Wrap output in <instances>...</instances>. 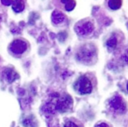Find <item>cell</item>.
I'll list each match as a JSON object with an SVG mask.
<instances>
[{
  "mask_svg": "<svg viewBox=\"0 0 128 127\" xmlns=\"http://www.w3.org/2000/svg\"><path fill=\"white\" fill-rule=\"evenodd\" d=\"M72 106V99L68 95L54 93L51 95L48 102L44 105L43 111L46 113L54 114L56 112H66Z\"/></svg>",
  "mask_w": 128,
  "mask_h": 127,
  "instance_id": "obj_1",
  "label": "cell"
},
{
  "mask_svg": "<svg viewBox=\"0 0 128 127\" xmlns=\"http://www.w3.org/2000/svg\"><path fill=\"white\" fill-rule=\"evenodd\" d=\"M96 56V49L92 44H84L77 52V58L82 63H91Z\"/></svg>",
  "mask_w": 128,
  "mask_h": 127,
  "instance_id": "obj_2",
  "label": "cell"
},
{
  "mask_svg": "<svg viewBox=\"0 0 128 127\" xmlns=\"http://www.w3.org/2000/svg\"><path fill=\"white\" fill-rule=\"evenodd\" d=\"M74 88L78 93L84 95V94H89L92 91V83L91 79L88 78V76L84 75L76 81L74 85Z\"/></svg>",
  "mask_w": 128,
  "mask_h": 127,
  "instance_id": "obj_3",
  "label": "cell"
},
{
  "mask_svg": "<svg viewBox=\"0 0 128 127\" xmlns=\"http://www.w3.org/2000/svg\"><path fill=\"white\" fill-rule=\"evenodd\" d=\"M109 105L112 110L117 113H124L126 109V104L125 100L118 95L113 97L110 100Z\"/></svg>",
  "mask_w": 128,
  "mask_h": 127,
  "instance_id": "obj_4",
  "label": "cell"
},
{
  "mask_svg": "<svg viewBox=\"0 0 128 127\" xmlns=\"http://www.w3.org/2000/svg\"><path fill=\"white\" fill-rule=\"evenodd\" d=\"M93 30H94V25L90 21H86V22L78 24L75 27V31L79 36H87L91 34Z\"/></svg>",
  "mask_w": 128,
  "mask_h": 127,
  "instance_id": "obj_5",
  "label": "cell"
},
{
  "mask_svg": "<svg viewBox=\"0 0 128 127\" xmlns=\"http://www.w3.org/2000/svg\"><path fill=\"white\" fill-rule=\"evenodd\" d=\"M10 50L14 54H22L27 50V44L24 40L16 39L10 44Z\"/></svg>",
  "mask_w": 128,
  "mask_h": 127,
  "instance_id": "obj_6",
  "label": "cell"
},
{
  "mask_svg": "<svg viewBox=\"0 0 128 127\" xmlns=\"http://www.w3.org/2000/svg\"><path fill=\"white\" fill-rule=\"evenodd\" d=\"M3 76L8 83H12L14 80L19 78L18 74L12 68H5L3 71Z\"/></svg>",
  "mask_w": 128,
  "mask_h": 127,
  "instance_id": "obj_7",
  "label": "cell"
},
{
  "mask_svg": "<svg viewBox=\"0 0 128 127\" xmlns=\"http://www.w3.org/2000/svg\"><path fill=\"white\" fill-rule=\"evenodd\" d=\"M64 20V15L59 10H54L52 14V21L53 24H58L62 23Z\"/></svg>",
  "mask_w": 128,
  "mask_h": 127,
  "instance_id": "obj_8",
  "label": "cell"
},
{
  "mask_svg": "<svg viewBox=\"0 0 128 127\" xmlns=\"http://www.w3.org/2000/svg\"><path fill=\"white\" fill-rule=\"evenodd\" d=\"M12 9L15 12H21L24 9V3L23 0H14L12 1Z\"/></svg>",
  "mask_w": 128,
  "mask_h": 127,
  "instance_id": "obj_9",
  "label": "cell"
},
{
  "mask_svg": "<svg viewBox=\"0 0 128 127\" xmlns=\"http://www.w3.org/2000/svg\"><path fill=\"white\" fill-rule=\"evenodd\" d=\"M23 125L26 127H37V121L33 116H29L24 119Z\"/></svg>",
  "mask_w": 128,
  "mask_h": 127,
  "instance_id": "obj_10",
  "label": "cell"
},
{
  "mask_svg": "<svg viewBox=\"0 0 128 127\" xmlns=\"http://www.w3.org/2000/svg\"><path fill=\"white\" fill-rule=\"evenodd\" d=\"M117 44H118V39H117V37L115 35H112L106 42V45H107L108 49L113 50L116 48Z\"/></svg>",
  "mask_w": 128,
  "mask_h": 127,
  "instance_id": "obj_11",
  "label": "cell"
},
{
  "mask_svg": "<svg viewBox=\"0 0 128 127\" xmlns=\"http://www.w3.org/2000/svg\"><path fill=\"white\" fill-rule=\"evenodd\" d=\"M108 5L112 10H118L121 7L122 0H109Z\"/></svg>",
  "mask_w": 128,
  "mask_h": 127,
  "instance_id": "obj_12",
  "label": "cell"
},
{
  "mask_svg": "<svg viewBox=\"0 0 128 127\" xmlns=\"http://www.w3.org/2000/svg\"><path fill=\"white\" fill-rule=\"evenodd\" d=\"M75 5H76V2H75L74 0H72L71 2H69V3L64 5V8H66V10H68V11H71V10H72L73 9L75 8Z\"/></svg>",
  "mask_w": 128,
  "mask_h": 127,
  "instance_id": "obj_13",
  "label": "cell"
},
{
  "mask_svg": "<svg viewBox=\"0 0 128 127\" xmlns=\"http://www.w3.org/2000/svg\"><path fill=\"white\" fill-rule=\"evenodd\" d=\"M64 127H80L78 125H77L73 121H67V122L64 124Z\"/></svg>",
  "mask_w": 128,
  "mask_h": 127,
  "instance_id": "obj_14",
  "label": "cell"
},
{
  "mask_svg": "<svg viewBox=\"0 0 128 127\" xmlns=\"http://www.w3.org/2000/svg\"><path fill=\"white\" fill-rule=\"evenodd\" d=\"M1 3L5 6H8L12 3V0H1Z\"/></svg>",
  "mask_w": 128,
  "mask_h": 127,
  "instance_id": "obj_15",
  "label": "cell"
},
{
  "mask_svg": "<svg viewBox=\"0 0 128 127\" xmlns=\"http://www.w3.org/2000/svg\"><path fill=\"white\" fill-rule=\"evenodd\" d=\"M95 127H111V126H108V125L106 124V123H100V124H98Z\"/></svg>",
  "mask_w": 128,
  "mask_h": 127,
  "instance_id": "obj_16",
  "label": "cell"
},
{
  "mask_svg": "<svg viewBox=\"0 0 128 127\" xmlns=\"http://www.w3.org/2000/svg\"><path fill=\"white\" fill-rule=\"evenodd\" d=\"M122 58L124 59V61H126V63H128V51L123 55V58Z\"/></svg>",
  "mask_w": 128,
  "mask_h": 127,
  "instance_id": "obj_17",
  "label": "cell"
},
{
  "mask_svg": "<svg viewBox=\"0 0 128 127\" xmlns=\"http://www.w3.org/2000/svg\"><path fill=\"white\" fill-rule=\"evenodd\" d=\"M72 0H61V2H62L63 3H64V5L66 4V3H68L69 2H71Z\"/></svg>",
  "mask_w": 128,
  "mask_h": 127,
  "instance_id": "obj_18",
  "label": "cell"
},
{
  "mask_svg": "<svg viewBox=\"0 0 128 127\" xmlns=\"http://www.w3.org/2000/svg\"><path fill=\"white\" fill-rule=\"evenodd\" d=\"M126 88H127V91H128V83H127V85H126Z\"/></svg>",
  "mask_w": 128,
  "mask_h": 127,
  "instance_id": "obj_19",
  "label": "cell"
},
{
  "mask_svg": "<svg viewBox=\"0 0 128 127\" xmlns=\"http://www.w3.org/2000/svg\"><path fill=\"white\" fill-rule=\"evenodd\" d=\"M127 27H128V23H127Z\"/></svg>",
  "mask_w": 128,
  "mask_h": 127,
  "instance_id": "obj_20",
  "label": "cell"
}]
</instances>
